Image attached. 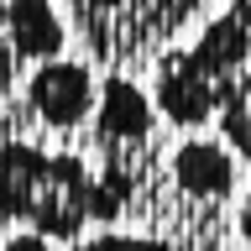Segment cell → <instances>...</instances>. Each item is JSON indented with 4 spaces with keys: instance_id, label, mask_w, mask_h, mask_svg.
I'll return each instance as SVG.
<instances>
[{
    "instance_id": "obj_1",
    "label": "cell",
    "mask_w": 251,
    "mask_h": 251,
    "mask_svg": "<svg viewBox=\"0 0 251 251\" xmlns=\"http://www.w3.org/2000/svg\"><path fill=\"white\" fill-rule=\"evenodd\" d=\"M0 220L74 246L89 225H110L89 157L31 136H0Z\"/></svg>"
},
{
    "instance_id": "obj_2",
    "label": "cell",
    "mask_w": 251,
    "mask_h": 251,
    "mask_svg": "<svg viewBox=\"0 0 251 251\" xmlns=\"http://www.w3.org/2000/svg\"><path fill=\"white\" fill-rule=\"evenodd\" d=\"M251 63V26L235 11H220L199 26L188 47H162L152 63V100L157 115L173 131H204L215 126L220 100L235 74Z\"/></svg>"
},
{
    "instance_id": "obj_3",
    "label": "cell",
    "mask_w": 251,
    "mask_h": 251,
    "mask_svg": "<svg viewBox=\"0 0 251 251\" xmlns=\"http://www.w3.org/2000/svg\"><path fill=\"white\" fill-rule=\"evenodd\" d=\"M100 105V78L84 58H42L31 63L21 89L11 94V105L0 115V136H31L47 147H74L84 136Z\"/></svg>"
},
{
    "instance_id": "obj_4",
    "label": "cell",
    "mask_w": 251,
    "mask_h": 251,
    "mask_svg": "<svg viewBox=\"0 0 251 251\" xmlns=\"http://www.w3.org/2000/svg\"><path fill=\"white\" fill-rule=\"evenodd\" d=\"M89 52L115 74L152 68L157 52L199 16L204 0H68Z\"/></svg>"
},
{
    "instance_id": "obj_5",
    "label": "cell",
    "mask_w": 251,
    "mask_h": 251,
    "mask_svg": "<svg viewBox=\"0 0 251 251\" xmlns=\"http://www.w3.org/2000/svg\"><path fill=\"white\" fill-rule=\"evenodd\" d=\"M68 31H63L52 0H0V115L21 89L31 63L58 58Z\"/></svg>"
},
{
    "instance_id": "obj_6",
    "label": "cell",
    "mask_w": 251,
    "mask_h": 251,
    "mask_svg": "<svg viewBox=\"0 0 251 251\" xmlns=\"http://www.w3.org/2000/svg\"><path fill=\"white\" fill-rule=\"evenodd\" d=\"M168 183L183 199L230 204L241 183V157L225 147V136H188L168 152Z\"/></svg>"
},
{
    "instance_id": "obj_7",
    "label": "cell",
    "mask_w": 251,
    "mask_h": 251,
    "mask_svg": "<svg viewBox=\"0 0 251 251\" xmlns=\"http://www.w3.org/2000/svg\"><path fill=\"white\" fill-rule=\"evenodd\" d=\"M215 126H220V136H225V147H230V152L251 168V63L235 74L230 89H225Z\"/></svg>"
},
{
    "instance_id": "obj_8",
    "label": "cell",
    "mask_w": 251,
    "mask_h": 251,
    "mask_svg": "<svg viewBox=\"0 0 251 251\" xmlns=\"http://www.w3.org/2000/svg\"><path fill=\"white\" fill-rule=\"evenodd\" d=\"M68 251H178L168 241V235H157V230H100V235H78Z\"/></svg>"
},
{
    "instance_id": "obj_9",
    "label": "cell",
    "mask_w": 251,
    "mask_h": 251,
    "mask_svg": "<svg viewBox=\"0 0 251 251\" xmlns=\"http://www.w3.org/2000/svg\"><path fill=\"white\" fill-rule=\"evenodd\" d=\"M52 246H58V241H47V235L26 230V225H21L16 235H5V241H0V251H52Z\"/></svg>"
},
{
    "instance_id": "obj_10",
    "label": "cell",
    "mask_w": 251,
    "mask_h": 251,
    "mask_svg": "<svg viewBox=\"0 0 251 251\" xmlns=\"http://www.w3.org/2000/svg\"><path fill=\"white\" fill-rule=\"evenodd\" d=\"M235 246L251 251V188L241 194V215H235Z\"/></svg>"
},
{
    "instance_id": "obj_11",
    "label": "cell",
    "mask_w": 251,
    "mask_h": 251,
    "mask_svg": "<svg viewBox=\"0 0 251 251\" xmlns=\"http://www.w3.org/2000/svg\"><path fill=\"white\" fill-rule=\"evenodd\" d=\"M225 11H235V16H241V21L251 26V0H225Z\"/></svg>"
},
{
    "instance_id": "obj_12",
    "label": "cell",
    "mask_w": 251,
    "mask_h": 251,
    "mask_svg": "<svg viewBox=\"0 0 251 251\" xmlns=\"http://www.w3.org/2000/svg\"><path fill=\"white\" fill-rule=\"evenodd\" d=\"M0 241H5V220H0Z\"/></svg>"
}]
</instances>
